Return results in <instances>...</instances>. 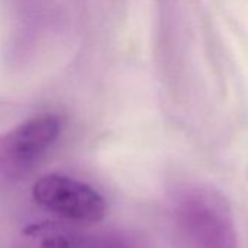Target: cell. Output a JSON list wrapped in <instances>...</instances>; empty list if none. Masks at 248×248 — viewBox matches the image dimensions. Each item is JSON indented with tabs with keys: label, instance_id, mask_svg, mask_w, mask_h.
Instances as JSON below:
<instances>
[{
	"label": "cell",
	"instance_id": "obj_2",
	"mask_svg": "<svg viewBox=\"0 0 248 248\" xmlns=\"http://www.w3.org/2000/svg\"><path fill=\"white\" fill-rule=\"evenodd\" d=\"M177 216L184 233L196 248H238L231 212L215 193L188 191L178 203Z\"/></svg>",
	"mask_w": 248,
	"mask_h": 248
},
{
	"label": "cell",
	"instance_id": "obj_4",
	"mask_svg": "<svg viewBox=\"0 0 248 248\" xmlns=\"http://www.w3.org/2000/svg\"><path fill=\"white\" fill-rule=\"evenodd\" d=\"M14 248H151V245L127 232H91L64 223L37 222L18 233Z\"/></svg>",
	"mask_w": 248,
	"mask_h": 248
},
{
	"label": "cell",
	"instance_id": "obj_3",
	"mask_svg": "<svg viewBox=\"0 0 248 248\" xmlns=\"http://www.w3.org/2000/svg\"><path fill=\"white\" fill-rule=\"evenodd\" d=\"M35 202L69 220L93 223L104 219L107 202L93 187L62 174H47L32 187Z\"/></svg>",
	"mask_w": 248,
	"mask_h": 248
},
{
	"label": "cell",
	"instance_id": "obj_1",
	"mask_svg": "<svg viewBox=\"0 0 248 248\" xmlns=\"http://www.w3.org/2000/svg\"><path fill=\"white\" fill-rule=\"evenodd\" d=\"M60 132L62 118L44 112L0 136V187L22 180L54 145Z\"/></svg>",
	"mask_w": 248,
	"mask_h": 248
}]
</instances>
